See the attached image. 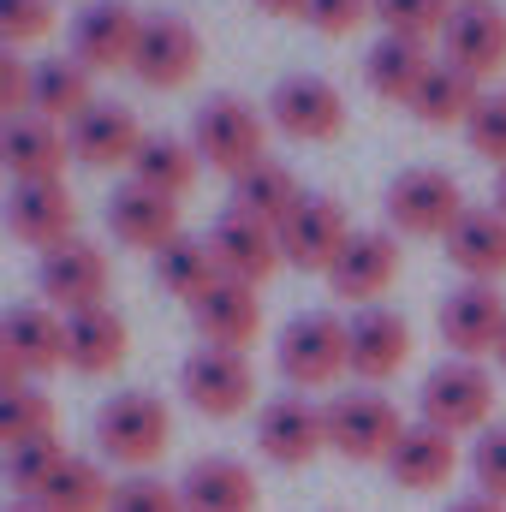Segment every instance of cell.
<instances>
[{"instance_id": "cell-5", "label": "cell", "mask_w": 506, "mask_h": 512, "mask_svg": "<svg viewBox=\"0 0 506 512\" xmlns=\"http://www.w3.org/2000/svg\"><path fill=\"white\" fill-rule=\"evenodd\" d=\"M417 405H423V423H435V429H447V435H465V429L483 435V423H489V411H495V382H489L483 364L447 358V364H435V370L423 376Z\"/></svg>"}, {"instance_id": "cell-41", "label": "cell", "mask_w": 506, "mask_h": 512, "mask_svg": "<svg viewBox=\"0 0 506 512\" xmlns=\"http://www.w3.org/2000/svg\"><path fill=\"white\" fill-rule=\"evenodd\" d=\"M465 143L506 167V96H483L477 102V114L465 120Z\"/></svg>"}, {"instance_id": "cell-36", "label": "cell", "mask_w": 506, "mask_h": 512, "mask_svg": "<svg viewBox=\"0 0 506 512\" xmlns=\"http://www.w3.org/2000/svg\"><path fill=\"white\" fill-rule=\"evenodd\" d=\"M72 453L60 447V435L48 429V435H36V441H18V447H6V483L24 495V501H36L48 483H54V471L66 465Z\"/></svg>"}, {"instance_id": "cell-7", "label": "cell", "mask_w": 506, "mask_h": 512, "mask_svg": "<svg viewBox=\"0 0 506 512\" xmlns=\"http://www.w3.org/2000/svg\"><path fill=\"white\" fill-rule=\"evenodd\" d=\"M197 66H203L197 30L173 12H149L143 30H137V48H131V78L149 84V90H179Z\"/></svg>"}, {"instance_id": "cell-47", "label": "cell", "mask_w": 506, "mask_h": 512, "mask_svg": "<svg viewBox=\"0 0 506 512\" xmlns=\"http://www.w3.org/2000/svg\"><path fill=\"white\" fill-rule=\"evenodd\" d=\"M495 209L506 215V167H501V179H495Z\"/></svg>"}, {"instance_id": "cell-9", "label": "cell", "mask_w": 506, "mask_h": 512, "mask_svg": "<svg viewBox=\"0 0 506 512\" xmlns=\"http://www.w3.org/2000/svg\"><path fill=\"white\" fill-rule=\"evenodd\" d=\"M6 227H12V239H24L36 251H54L66 239H78V203L60 179H12Z\"/></svg>"}, {"instance_id": "cell-44", "label": "cell", "mask_w": 506, "mask_h": 512, "mask_svg": "<svg viewBox=\"0 0 506 512\" xmlns=\"http://www.w3.org/2000/svg\"><path fill=\"white\" fill-rule=\"evenodd\" d=\"M376 0H310V24L322 30V36H346V30H358L364 24V12H370Z\"/></svg>"}, {"instance_id": "cell-25", "label": "cell", "mask_w": 506, "mask_h": 512, "mask_svg": "<svg viewBox=\"0 0 506 512\" xmlns=\"http://www.w3.org/2000/svg\"><path fill=\"white\" fill-rule=\"evenodd\" d=\"M126 316L114 304H90V310H72L66 316V364L78 376H108L126 364Z\"/></svg>"}, {"instance_id": "cell-1", "label": "cell", "mask_w": 506, "mask_h": 512, "mask_svg": "<svg viewBox=\"0 0 506 512\" xmlns=\"http://www.w3.org/2000/svg\"><path fill=\"white\" fill-rule=\"evenodd\" d=\"M191 149L221 167L227 179L251 173L256 161H268V120L256 114L251 102L239 96H209L197 114H191Z\"/></svg>"}, {"instance_id": "cell-32", "label": "cell", "mask_w": 506, "mask_h": 512, "mask_svg": "<svg viewBox=\"0 0 506 512\" xmlns=\"http://www.w3.org/2000/svg\"><path fill=\"white\" fill-rule=\"evenodd\" d=\"M429 66H435V60H429V48H423V42L381 36L376 48L364 54V84H370L376 96H387V102H411Z\"/></svg>"}, {"instance_id": "cell-19", "label": "cell", "mask_w": 506, "mask_h": 512, "mask_svg": "<svg viewBox=\"0 0 506 512\" xmlns=\"http://www.w3.org/2000/svg\"><path fill=\"white\" fill-rule=\"evenodd\" d=\"M209 251H215V262H221L227 280L262 286V280L280 268V233L262 227V221H251V215H239V209H227V215L209 227Z\"/></svg>"}, {"instance_id": "cell-34", "label": "cell", "mask_w": 506, "mask_h": 512, "mask_svg": "<svg viewBox=\"0 0 506 512\" xmlns=\"http://www.w3.org/2000/svg\"><path fill=\"white\" fill-rule=\"evenodd\" d=\"M90 108V66H78L72 54L66 60H36V96H30V114H42V120H78Z\"/></svg>"}, {"instance_id": "cell-6", "label": "cell", "mask_w": 506, "mask_h": 512, "mask_svg": "<svg viewBox=\"0 0 506 512\" xmlns=\"http://www.w3.org/2000/svg\"><path fill=\"white\" fill-rule=\"evenodd\" d=\"M322 417H328V447L334 453H346V459H387L393 453V441L405 435V417H399V405L393 399H381L370 387H358V393H334L328 405H322Z\"/></svg>"}, {"instance_id": "cell-49", "label": "cell", "mask_w": 506, "mask_h": 512, "mask_svg": "<svg viewBox=\"0 0 506 512\" xmlns=\"http://www.w3.org/2000/svg\"><path fill=\"white\" fill-rule=\"evenodd\" d=\"M495 358H501V364H506V334H501V352H495Z\"/></svg>"}, {"instance_id": "cell-4", "label": "cell", "mask_w": 506, "mask_h": 512, "mask_svg": "<svg viewBox=\"0 0 506 512\" xmlns=\"http://www.w3.org/2000/svg\"><path fill=\"white\" fill-rule=\"evenodd\" d=\"M173 441V417L155 393H114L102 411H96V447L114 459V465H155Z\"/></svg>"}, {"instance_id": "cell-43", "label": "cell", "mask_w": 506, "mask_h": 512, "mask_svg": "<svg viewBox=\"0 0 506 512\" xmlns=\"http://www.w3.org/2000/svg\"><path fill=\"white\" fill-rule=\"evenodd\" d=\"M30 96H36V66L6 48L0 54V114L6 120H24L30 114Z\"/></svg>"}, {"instance_id": "cell-10", "label": "cell", "mask_w": 506, "mask_h": 512, "mask_svg": "<svg viewBox=\"0 0 506 512\" xmlns=\"http://www.w3.org/2000/svg\"><path fill=\"white\" fill-rule=\"evenodd\" d=\"M268 120L286 131V137H304V143H322V137H340L346 126V102L328 78L316 72H286L274 90H268Z\"/></svg>"}, {"instance_id": "cell-40", "label": "cell", "mask_w": 506, "mask_h": 512, "mask_svg": "<svg viewBox=\"0 0 506 512\" xmlns=\"http://www.w3.org/2000/svg\"><path fill=\"white\" fill-rule=\"evenodd\" d=\"M471 477H477L483 495L506 501V423H489V429L477 435V447H471Z\"/></svg>"}, {"instance_id": "cell-28", "label": "cell", "mask_w": 506, "mask_h": 512, "mask_svg": "<svg viewBox=\"0 0 506 512\" xmlns=\"http://www.w3.org/2000/svg\"><path fill=\"white\" fill-rule=\"evenodd\" d=\"M447 256L465 280L495 286L506 274V215L501 209H465L459 227L447 233Z\"/></svg>"}, {"instance_id": "cell-3", "label": "cell", "mask_w": 506, "mask_h": 512, "mask_svg": "<svg viewBox=\"0 0 506 512\" xmlns=\"http://www.w3.org/2000/svg\"><path fill=\"white\" fill-rule=\"evenodd\" d=\"M274 364L292 387H328L340 370H352V340H346V322L328 316V310H304L280 328L274 340Z\"/></svg>"}, {"instance_id": "cell-38", "label": "cell", "mask_w": 506, "mask_h": 512, "mask_svg": "<svg viewBox=\"0 0 506 512\" xmlns=\"http://www.w3.org/2000/svg\"><path fill=\"white\" fill-rule=\"evenodd\" d=\"M54 429V399L42 387H12L0 393V441L18 447V441H36Z\"/></svg>"}, {"instance_id": "cell-22", "label": "cell", "mask_w": 506, "mask_h": 512, "mask_svg": "<svg viewBox=\"0 0 506 512\" xmlns=\"http://www.w3.org/2000/svg\"><path fill=\"white\" fill-rule=\"evenodd\" d=\"M453 471H459V435H447V429H435L423 417L405 423V435L387 453V477L399 489H441Z\"/></svg>"}, {"instance_id": "cell-15", "label": "cell", "mask_w": 506, "mask_h": 512, "mask_svg": "<svg viewBox=\"0 0 506 512\" xmlns=\"http://www.w3.org/2000/svg\"><path fill=\"white\" fill-rule=\"evenodd\" d=\"M441 48H447V60H453L459 72H471V78L501 72L506 66V12L495 0H465V6H453V18H447V30H441Z\"/></svg>"}, {"instance_id": "cell-45", "label": "cell", "mask_w": 506, "mask_h": 512, "mask_svg": "<svg viewBox=\"0 0 506 512\" xmlns=\"http://www.w3.org/2000/svg\"><path fill=\"white\" fill-rule=\"evenodd\" d=\"M447 512H506V501H495V495H465V501H453Z\"/></svg>"}, {"instance_id": "cell-35", "label": "cell", "mask_w": 506, "mask_h": 512, "mask_svg": "<svg viewBox=\"0 0 506 512\" xmlns=\"http://www.w3.org/2000/svg\"><path fill=\"white\" fill-rule=\"evenodd\" d=\"M36 501H42L48 512H108V501H114V483L102 477V465H96V459L72 453Z\"/></svg>"}, {"instance_id": "cell-13", "label": "cell", "mask_w": 506, "mask_h": 512, "mask_svg": "<svg viewBox=\"0 0 506 512\" xmlns=\"http://www.w3.org/2000/svg\"><path fill=\"white\" fill-rule=\"evenodd\" d=\"M501 334H506V298L483 280H465L459 292H447L441 304V340L477 364V352H501Z\"/></svg>"}, {"instance_id": "cell-37", "label": "cell", "mask_w": 506, "mask_h": 512, "mask_svg": "<svg viewBox=\"0 0 506 512\" xmlns=\"http://www.w3.org/2000/svg\"><path fill=\"white\" fill-rule=\"evenodd\" d=\"M381 36H405V42H429L447 30L453 0H376Z\"/></svg>"}, {"instance_id": "cell-16", "label": "cell", "mask_w": 506, "mask_h": 512, "mask_svg": "<svg viewBox=\"0 0 506 512\" xmlns=\"http://www.w3.org/2000/svg\"><path fill=\"white\" fill-rule=\"evenodd\" d=\"M256 447L274 465H310L328 447V417L310 399H268L256 411Z\"/></svg>"}, {"instance_id": "cell-29", "label": "cell", "mask_w": 506, "mask_h": 512, "mask_svg": "<svg viewBox=\"0 0 506 512\" xmlns=\"http://www.w3.org/2000/svg\"><path fill=\"white\" fill-rule=\"evenodd\" d=\"M298 203H304L298 173H292L286 161H256L251 173L233 179V203H227V209H239V215H251V221H262V227L280 233V221H286Z\"/></svg>"}, {"instance_id": "cell-26", "label": "cell", "mask_w": 506, "mask_h": 512, "mask_svg": "<svg viewBox=\"0 0 506 512\" xmlns=\"http://www.w3.org/2000/svg\"><path fill=\"white\" fill-rule=\"evenodd\" d=\"M179 501H185V512H256V477L251 465H239L227 453H209V459L185 465Z\"/></svg>"}, {"instance_id": "cell-23", "label": "cell", "mask_w": 506, "mask_h": 512, "mask_svg": "<svg viewBox=\"0 0 506 512\" xmlns=\"http://www.w3.org/2000/svg\"><path fill=\"white\" fill-rule=\"evenodd\" d=\"M346 340H352V376L364 382H387L405 352H411V322L387 304H364L352 322H346Z\"/></svg>"}, {"instance_id": "cell-18", "label": "cell", "mask_w": 506, "mask_h": 512, "mask_svg": "<svg viewBox=\"0 0 506 512\" xmlns=\"http://www.w3.org/2000/svg\"><path fill=\"white\" fill-rule=\"evenodd\" d=\"M393 274H399V245H393V233L358 227V233L346 239V251L334 256L328 286H334L346 304H370V298H381V292L393 286Z\"/></svg>"}, {"instance_id": "cell-46", "label": "cell", "mask_w": 506, "mask_h": 512, "mask_svg": "<svg viewBox=\"0 0 506 512\" xmlns=\"http://www.w3.org/2000/svg\"><path fill=\"white\" fill-rule=\"evenodd\" d=\"M262 12H280V18H304L310 12V0H256Z\"/></svg>"}, {"instance_id": "cell-17", "label": "cell", "mask_w": 506, "mask_h": 512, "mask_svg": "<svg viewBox=\"0 0 506 512\" xmlns=\"http://www.w3.org/2000/svg\"><path fill=\"white\" fill-rule=\"evenodd\" d=\"M108 233H114L120 245H131V251H143V256L167 251V245L179 239V203L131 179V185H120V191L108 197Z\"/></svg>"}, {"instance_id": "cell-14", "label": "cell", "mask_w": 506, "mask_h": 512, "mask_svg": "<svg viewBox=\"0 0 506 512\" xmlns=\"http://www.w3.org/2000/svg\"><path fill=\"white\" fill-rule=\"evenodd\" d=\"M137 30H143V18L131 12V0H90L72 18V60L78 66H96V72H114V66L131 72Z\"/></svg>"}, {"instance_id": "cell-27", "label": "cell", "mask_w": 506, "mask_h": 512, "mask_svg": "<svg viewBox=\"0 0 506 512\" xmlns=\"http://www.w3.org/2000/svg\"><path fill=\"white\" fill-rule=\"evenodd\" d=\"M0 155H6L12 179H60V167L72 161V137L42 114H24V120H6Z\"/></svg>"}, {"instance_id": "cell-11", "label": "cell", "mask_w": 506, "mask_h": 512, "mask_svg": "<svg viewBox=\"0 0 506 512\" xmlns=\"http://www.w3.org/2000/svg\"><path fill=\"white\" fill-rule=\"evenodd\" d=\"M179 387H185V399L203 417H239L256 399V376H251V364H245V352H227V346L191 352L185 370H179Z\"/></svg>"}, {"instance_id": "cell-48", "label": "cell", "mask_w": 506, "mask_h": 512, "mask_svg": "<svg viewBox=\"0 0 506 512\" xmlns=\"http://www.w3.org/2000/svg\"><path fill=\"white\" fill-rule=\"evenodd\" d=\"M6 512H48V507H42V501H12Z\"/></svg>"}, {"instance_id": "cell-20", "label": "cell", "mask_w": 506, "mask_h": 512, "mask_svg": "<svg viewBox=\"0 0 506 512\" xmlns=\"http://www.w3.org/2000/svg\"><path fill=\"white\" fill-rule=\"evenodd\" d=\"M0 358L18 364L24 376H48L54 364H66V316L42 304H12L0 322Z\"/></svg>"}, {"instance_id": "cell-42", "label": "cell", "mask_w": 506, "mask_h": 512, "mask_svg": "<svg viewBox=\"0 0 506 512\" xmlns=\"http://www.w3.org/2000/svg\"><path fill=\"white\" fill-rule=\"evenodd\" d=\"M48 24H54V0H0V36H6V48L48 36Z\"/></svg>"}, {"instance_id": "cell-12", "label": "cell", "mask_w": 506, "mask_h": 512, "mask_svg": "<svg viewBox=\"0 0 506 512\" xmlns=\"http://www.w3.org/2000/svg\"><path fill=\"white\" fill-rule=\"evenodd\" d=\"M36 286H42V298L54 304V310H90V304H102V292H108V256L96 251L90 239H66V245H54V251H42L36 262Z\"/></svg>"}, {"instance_id": "cell-39", "label": "cell", "mask_w": 506, "mask_h": 512, "mask_svg": "<svg viewBox=\"0 0 506 512\" xmlns=\"http://www.w3.org/2000/svg\"><path fill=\"white\" fill-rule=\"evenodd\" d=\"M108 512H185V501H179L173 483H161V477H149V471H131L126 483H114Z\"/></svg>"}, {"instance_id": "cell-31", "label": "cell", "mask_w": 506, "mask_h": 512, "mask_svg": "<svg viewBox=\"0 0 506 512\" xmlns=\"http://www.w3.org/2000/svg\"><path fill=\"white\" fill-rule=\"evenodd\" d=\"M477 78L471 72H459L453 60H435L429 72H423V84H417V96L405 102L423 126H453V120H471L477 114Z\"/></svg>"}, {"instance_id": "cell-2", "label": "cell", "mask_w": 506, "mask_h": 512, "mask_svg": "<svg viewBox=\"0 0 506 512\" xmlns=\"http://www.w3.org/2000/svg\"><path fill=\"white\" fill-rule=\"evenodd\" d=\"M465 209L471 203L447 167H405L387 185V221L393 233H411V239H447Z\"/></svg>"}, {"instance_id": "cell-33", "label": "cell", "mask_w": 506, "mask_h": 512, "mask_svg": "<svg viewBox=\"0 0 506 512\" xmlns=\"http://www.w3.org/2000/svg\"><path fill=\"white\" fill-rule=\"evenodd\" d=\"M149 262H155V280H161L173 298H185V304H197V298L221 280V262L209 251V239H191V233H179L167 251H155Z\"/></svg>"}, {"instance_id": "cell-24", "label": "cell", "mask_w": 506, "mask_h": 512, "mask_svg": "<svg viewBox=\"0 0 506 512\" xmlns=\"http://www.w3.org/2000/svg\"><path fill=\"white\" fill-rule=\"evenodd\" d=\"M66 137H72V161H84V167H131V155L143 143L126 102H90L66 126Z\"/></svg>"}, {"instance_id": "cell-8", "label": "cell", "mask_w": 506, "mask_h": 512, "mask_svg": "<svg viewBox=\"0 0 506 512\" xmlns=\"http://www.w3.org/2000/svg\"><path fill=\"white\" fill-rule=\"evenodd\" d=\"M358 227L346 221V203L340 197H322V191H304V203L280 221V256L292 268H334V256L346 251Z\"/></svg>"}, {"instance_id": "cell-50", "label": "cell", "mask_w": 506, "mask_h": 512, "mask_svg": "<svg viewBox=\"0 0 506 512\" xmlns=\"http://www.w3.org/2000/svg\"><path fill=\"white\" fill-rule=\"evenodd\" d=\"M453 6H465V0H453Z\"/></svg>"}, {"instance_id": "cell-30", "label": "cell", "mask_w": 506, "mask_h": 512, "mask_svg": "<svg viewBox=\"0 0 506 512\" xmlns=\"http://www.w3.org/2000/svg\"><path fill=\"white\" fill-rule=\"evenodd\" d=\"M197 161H203V155H197L191 143H179V137H167V131H143V143H137V155H131V179L179 203V197L197 185Z\"/></svg>"}, {"instance_id": "cell-21", "label": "cell", "mask_w": 506, "mask_h": 512, "mask_svg": "<svg viewBox=\"0 0 506 512\" xmlns=\"http://www.w3.org/2000/svg\"><path fill=\"white\" fill-rule=\"evenodd\" d=\"M191 316H197V334H203V346H227V352H245L256 334H262V304H256V286L245 280H215L197 304H191Z\"/></svg>"}]
</instances>
